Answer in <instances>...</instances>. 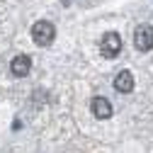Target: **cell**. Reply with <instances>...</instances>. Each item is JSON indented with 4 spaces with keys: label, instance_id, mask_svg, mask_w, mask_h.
Segmentation results:
<instances>
[{
    "label": "cell",
    "instance_id": "6da1fadb",
    "mask_svg": "<svg viewBox=\"0 0 153 153\" xmlns=\"http://www.w3.org/2000/svg\"><path fill=\"white\" fill-rule=\"evenodd\" d=\"M32 39L36 46H51L53 39H56V27L46 20H39L32 25Z\"/></svg>",
    "mask_w": 153,
    "mask_h": 153
},
{
    "label": "cell",
    "instance_id": "7a4b0ae2",
    "mask_svg": "<svg viewBox=\"0 0 153 153\" xmlns=\"http://www.w3.org/2000/svg\"><path fill=\"white\" fill-rule=\"evenodd\" d=\"M100 51H102L105 59H117L119 51H122V39H119V34H117V32L102 34V39H100Z\"/></svg>",
    "mask_w": 153,
    "mask_h": 153
},
{
    "label": "cell",
    "instance_id": "3957f363",
    "mask_svg": "<svg viewBox=\"0 0 153 153\" xmlns=\"http://www.w3.org/2000/svg\"><path fill=\"white\" fill-rule=\"evenodd\" d=\"M134 46L139 51H148L153 49V27L151 25H139L134 29Z\"/></svg>",
    "mask_w": 153,
    "mask_h": 153
},
{
    "label": "cell",
    "instance_id": "277c9868",
    "mask_svg": "<svg viewBox=\"0 0 153 153\" xmlns=\"http://www.w3.org/2000/svg\"><path fill=\"white\" fill-rule=\"evenodd\" d=\"M90 109H92V114L97 119H109L112 117V102L107 100V97H92V102H90Z\"/></svg>",
    "mask_w": 153,
    "mask_h": 153
},
{
    "label": "cell",
    "instance_id": "5b68a950",
    "mask_svg": "<svg viewBox=\"0 0 153 153\" xmlns=\"http://www.w3.org/2000/svg\"><path fill=\"white\" fill-rule=\"evenodd\" d=\"M10 71H12V75H17V78H25V75L32 71V59H29L27 53L15 56L12 63H10Z\"/></svg>",
    "mask_w": 153,
    "mask_h": 153
},
{
    "label": "cell",
    "instance_id": "8992f818",
    "mask_svg": "<svg viewBox=\"0 0 153 153\" xmlns=\"http://www.w3.org/2000/svg\"><path fill=\"white\" fill-rule=\"evenodd\" d=\"M114 88H117L119 92H131L134 90V75L129 73V71H119L117 73V78H114Z\"/></svg>",
    "mask_w": 153,
    "mask_h": 153
}]
</instances>
